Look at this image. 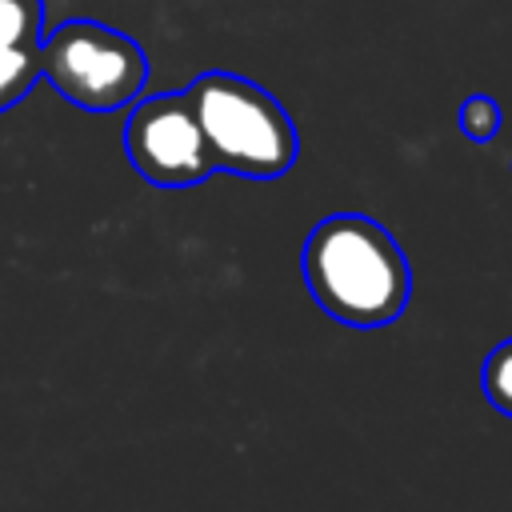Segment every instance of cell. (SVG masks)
<instances>
[{"label":"cell","instance_id":"1","mask_svg":"<svg viewBox=\"0 0 512 512\" xmlns=\"http://www.w3.org/2000/svg\"><path fill=\"white\" fill-rule=\"evenodd\" d=\"M300 272L308 296L344 328H388L412 296L404 248L364 212H332L312 224Z\"/></svg>","mask_w":512,"mask_h":512},{"label":"cell","instance_id":"5","mask_svg":"<svg viewBox=\"0 0 512 512\" xmlns=\"http://www.w3.org/2000/svg\"><path fill=\"white\" fill-rule=\"evenodd\" d=\"M40 0H0V48H36Z\"/></svg>","mask_w":512,"mask_h":512},{"label":"cell","instance_id":"3","mask_svg":"<svg viewBox=\"0 0 512 512\" xmlns=\"http://www.w3.org/2000/svg\"><path fill=\"white\" fill-rule=\"evenodd\" d=\"M40 72L56 84V92L88 112H112L140 96L148 80L144 48L96 20L60 24L40 48Z\"/></svg>","mask_w":512,"mask_h":512},{"label":"cell","instance_id":"4","mask_svg":"<svg viewBox=\"0 0 512 512\" xmlns=\"http://www.w3.org/2000/svg\"><path fill=\"white\" fill-rule=\"evenodd\" d=\"M124 152L132 168L156 188H192L216 172L184 92L136 100L124 124Z\"/></svg>","mask_w":512,"mask_h":512},{"label":"cell","instance_id":"6","mask_svg":"<svg viewBox=\"0 0 512 512\" xmlns=\"http://www.w3.org/2000/svg\"><path fill=\"white\" fill-rule=\"evenodd\" d=\"M36 76H40L36 48H0V112L16 104L32 88Z\"/></svg>","mask_w":512,"mask_h":512},{"label":"cell","instance_id":"2","mask_svg":"<svg viewBox=\"0 0 512 512\" xmlns=\"http://www.w3.org/2000/svg\"><path fill=\"white\" fill-rule=\"evenodd\" d=\"M184 100L216 168L248 180H276L296 164V120L256 80L236 72H204L184 88Z\"/></svg>","mask_w":512,"mask_h":512},{"label":"cell","instance_id":"8","mask_svg":"<svg viewBox=\"0 0 512 512\" xmlns=\"http://www.w3.org/2000/svg\"><path fill=\"white\" fill-rule=\"evenodd\" d=\"M500 124H504V112H500V104H496L488 92L464 96V104H460V132H464L468 140L488 144V140H496Z\"/></svg>","mask_w":512,"mask_h":512},{"label":"cell","instance_id":"7","mask_svg":"<svg viewBox=\"0 0 512 512\" xmlns=\"http://www.w3.org/2000/svg\"><path fill=\"white\" fill-rule=\"evenodd\" d=\"M480 388L488 396V404L504 416H512V336L500 340L488 360H484V372H480Z\"/></svg>","mask_w":512,"mask_h":512}]
</instances>
